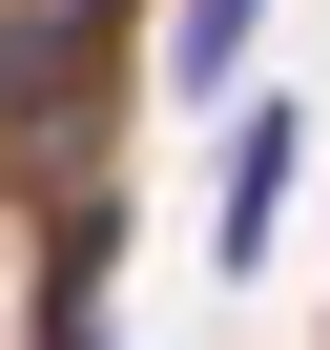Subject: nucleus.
I'll list each match as a JSON object with an SVG mask.
<instances>
[{
    "instance_id": "obj_1",
    "label": "nucleus",
    "mask_w": 330,
    "mask_h": 350,
    "mask_svg": "<svg viewBox=\"0 0 330 350\" xmlns=\"http://www.w3.org/2000/svg\"><path fill=\"white\" fill-rule=\"evenodd\" d=\"M289 165H309V124H289V103H227V165H207V268H227V288H248L268 227H289Z\"/></svg>"
},
{
    "instance_id": "obj_2",
    "label": "nucleus",
    "mask_w": 330,
    "mask_h": 350,
    "mask_svg": "<svg viewBox=\"0 0 330 350\" xmlns=\"http://www.w3.org/2000/svg\"><path fill=\"white\" fill-rule=\"evenodd\" d=\"M248 42H268V0H186V21H165V83L227 103V83H248Z\"/></svg>"
}]
</instances>
